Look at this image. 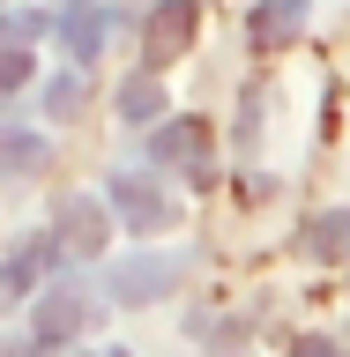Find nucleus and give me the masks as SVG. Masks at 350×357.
<instances>
[{
    "mask_svg": "<svg viewBox=\"0 0 350 357\" xmlns=\"http://www.w3.org/2000/svg\"><path fill=\"white\" fill-rule=\"evenodd\" d=\"M97 245H105V208H97V201H60V253H75V261H89V253H97Z\"/></svg>",
    "mask_w": 350,
    "mask_h": 357,
    "instance_id": "obj_7",
    "label": "nucleus"
},
{
    "mask_svg": "<svg viewBox=\"0 0 350 357\" xmlns=\"http://www.w3.org/2000/svg\"><path fill=\"white\" fill-rule=\"evenodd\" d=\"M112 208L134 223V231H172L179 223V201L156 186V178H112Z\"/></svg>",
    "mask_w": 350,
    "mask_h": 357,
    "instance_id": "obj_3",
    "label": "nucleus"
},
{
    "mask_svg": "<svg viewBox=\"0 0 350 357\" xmlns=\"http://www.w3.org/2000/svg\"><path fill=\"white\" fill-rule=\"evenodd\" d=\"M82 97H89V67H75V75H60V82L45 89V112H52V119H67Z\"/></svg>",
    "mask_w": 350,
    "mask_h": 357,
    "instance_id": "obj_13",
    "label": "nucleus"
},
{
    "mask_svg": "<svg viewBox=\"0 0 350 357\" xmlns=\"http://www.w3.org/2000/svg\"><path fill=\"white\" fill-rule=\"evenodd\" d=\"M38 342H67V335H82L89 320H97V305H89L82 290H52V298H38Z\"/></svg>",
    "mask_w": 350,
    "mask_h": 357,
    "instance_id": "obj_6",
    "label": "nucleus"
},
{
    "mask_svg": "<svg viewBox=\"0 0 350 357\" xmlns=\"http://www.w3.org/2000/svg\"><path fill=\"white\" fill-rule=\"evenodd\" d=\"M22 82H30V52L0 45V89H22Z\"/></svg>",
    "mask_w": 350,
    "mask_h": 357,
    "instance_id": "obj_15",
    "label": "nucleus"
},
{
    "mask_svg": "<svg viewBox=\"0 0 350 357\" xmlns=\"http://www.w3.org/2000/svg\"><path fill=\"white\" fill-rule=\"evenodd\" d=\"M291 357H343V350H335L328 335H298V350H291Z\"/></svg>",
    "mask_w": 350,
    "mask_h": 357,
    "instance_id": "obj_16",
    "label": "nucleus"
},
{
    "mask_svg": "<svg viewBox=\"0 0 350 357\" xmlns=\"http://www.w3.org/2000/svg\"><path fill=\"white\" fill-rule=\"evenodd\" d=\"M30 38H45V15H0V45H15V52H30Z\"/></svg>",
    "mask_w": 350,
    "mask_h": 357,
    "instance_id": "obj_14",
    "label": "nucleus"
},
{
    "mask_svg": "<svg viewBox=\"0 0 350 357\" xmlns=\"http://www.w3.org/2000/svg\"><path fill=\"white\" fill-rule=\"evenodd\" d=\"M105 357H127V350H105Z\"/></svg>",
    "mask_w": 350,
    "mask_h": 357,
    "instance_id": "obj_17",
    "label": "nucleus"
},
{
    "mask_svg": "<svg viewBox=\"0 0 350 357\" xmlns=\"http://www.w3.org/2000/svg\"><path fill=\"white\" fill-rule=\"evenodd\" d=\"M179 283H187V261L179 253H134V261L112 268V298L119 305H150V298H164Z\"/></svg>",
    "mask_w": 350,
    "mask_h": 357,
    "instance_id": "obj_1",
    "label": "nucleus"
},
{
    "mask_svg": "<svg viewBox=\"0 0 350 357\" xmlns=\"http://www.w3.org/2000/svg\"><path fill=\"white\" fill-rule=\"evenodd\" d=\"M60 38H67V52H75V67H89L97 45H105V8H97V0H75L60 15Z\"/></svg>",
    "mask_w": 350,
    "mask_h": 357,
    "instance_id": "obj_8",
    "label": "nucleus"
},
{
    "mask_svg": "<svg viewBox=\"0 0 350 357\" xmlns=\"http://www.w3.org/2000/svg\"><path fill=\"white\" fill-rule=\"evenodd\" d=\"M306 0H261L254 15H246V38H254V52H284L298 30H306Z\"/></svg>",
    "mask_w": 350,
    "mask_h": 357,
    "instance_id": "obj_5",
    "label": "nucleus"
},
{
    "mask_svg": "<svg viewBox=\"0 0 350 357\" xmlns=\"http://www.w3.org/2000/svg\"><path fill=\"white\" fill-rule=\"evenodd\" d=\"M45 261H52V245H22V253H8V261H0V305H22Z\"/></svg>",
    "mask_w": 350,
    "mask_h": 357,
    "instance_id": "obj_9",
    "label": "nucleus"
},
{
    "mask_svg": "<svg viewBox=\"0 0 350 357\" xmlns=\"http://www.w3.org/2000/svg\"><path fill=\"white\" fill-rule=\"evenodd\" d=\"M45 164H52V149H45L38 134H0V172H45Z\"/></svg>",
    "mask_w": 350,
    "mask_h": 357,
    "instance_id": "obj_11",
    "label": "nucleus"
},
{
    "mask_svg": "<svg viewBox=\"0 0 350 357\" xmlns=\"http://www.w3.org/2000/svg\"><path fill=\"white\" fill-rule=\"evenodd\" d=\"M194 30H201V0H156L150 22H142V60L150 67L179 60V52L194 45Z\"/></svg>",
    "mask_w": 350,
    "mask_h": 357,
    "instance_id": "obj_2",
    "label": "nucleus"
},
{
    "mask_svg": "<svg viewBox=\"0 0 350 357\" xmlns=\"http://www.w3.org/2000/svg\"><path fill=\"white\" fill-rule=\"evenodd\" d=\"M150 164H194V178L209 172V127L201 119H164L150 134Z\"/></svg>",
    "mask_w": 350,
    "mask_h": 357,
    "instance_id": "obj_4",
    "label": "nucleus"
},
{
    "mask_svg": "<svg viewBox=\"0 0 350 357\" xmlns=\"http://www.w3.org/2000/svg\"><path fill=\"white\" fill-rule=\"evenodd\" d=\"M156 112H164V89H156L150 75H134V82L119 89V119H134V127H142V119H156Z\"/></svg>",
    "mask_w": 350,
    "mask_h": 357,
    "instance_id": "obj_12",
    "label": "nucleus"
},
{
    "mask_svg": "<svg viewBox=\"0 0 350 357\" xmlns=\"http://www.w3.org/2000/svg\"><path fill=\"white\" fill-rule=\"evenodd\" d=\"M306 253L313 261H343L350 253V208H328V216L306 223Z\"/></svg>",
    "mask_w": 350,
    "mask_h": 357,
    "instance_id": "obj_10",
    "label": "nucleus"
}]
</instances>
